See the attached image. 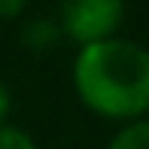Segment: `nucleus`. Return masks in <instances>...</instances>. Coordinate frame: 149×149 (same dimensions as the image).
Segmentation results:
<instances>
[{
	"label": "nucleus",
	"mask_w": 149,
	"mask_h": 149,
	"mask_svg": "<svg viewBox=\"0 0 149 149\" xmlns=\"http://www.w3.org/2000/svg\"><path fill=\"white\" fill-rule=\"evenodd\" d=\"M70 82L88 113L131 125L149 116V49L113 37L76 52Z\"/></svg>",
	"instance_id": "1"
},
{
	"label": "nucleus",
	"mask_w": 149,
	"mask_h": 149,
	"mask_svg": "<svg viewBox=\"0 0 149 149\" xmlns=\"http://www.w3.org/2000/svg\"><path fill=\"white\" fill-rule=\"evenodd\" d=\"M125 3L119 0H70L58 9V28L79 49L119 37Z\"/></svg>",
	"instance_id": "2"
},
{
	"label": "nucleus",
	"mask_w": 149,
	"mask_h": 149,
	"mask_svg": "<svg viewBox=\"0 0 149 149\" xmlns=\"http://www.w3.org/2000/svg\"><path fill=\"white\" fill-rule=\"evenodd\" d=\"M58 37H61L58 18H46V15H37V18H31V22H24V24H22V40L31 46V49H37V52L49 49V46L55 43Z\"/></svg>",
	"instance_id": "3"
},
{
	"label": "nucleus",
	"mask_w": 149,
	"mask_h": 149,
	"mask_svg": "<svg viewBox=\"0 0 149 149\" xmlns=\"http://www.w3.org/2000/svg\"><path fill=\"white\" fill-rule=\"evenodd\" d=\"M107 149H149V116L131 125H122L107 143Z\"/></svg>",
	"instance_id": "4"
},
{
	"label": "nucleus",
	"mask_w": 149,
	"mask_h": 149,
	"mask_svg": "<svg viewBox=\"0 0 149 149\" xmlns=\"http://www.w3.org/2000/svg\"><path fill=\"white\" fill-rule=\"evenodd\" d=\"M0 149H40L37 140L18 125H0Z\"/></svg>",
	"instance_id": "5"
},
{
	"label": "nucleus",
	"mask_w": 149,
	"mask_h": 149,
	"mask_svg": "<svg viewBox=\"0 0 149 149\" xmlns=\"http://www.w3.org/2000/svg\"><path fill=\"white\" fill-rule=\"evenodd\" d=\"M9 113H12V91L0 79V125H9Z\"/></svg>",
	"instance_id": "6"
},
{
	"label": "nucleus",
	"mask_w": 149,
	"mask_h": 149,
	"mask_svg": "<svg viewBox=\"0 0 149 149\" xmlns=\"http://www.w3.org/2000/svg\"><path fill=\"white\" fill-rule=\"evenodd\" d=\"M22 12H28V6H24L22 0H12V3H0V18H6V22L18 18Z\"/></svg>",
	"instance_id": "7"
}]
</instances>
